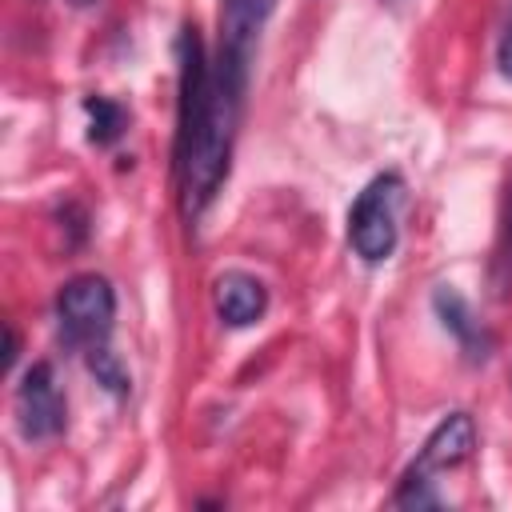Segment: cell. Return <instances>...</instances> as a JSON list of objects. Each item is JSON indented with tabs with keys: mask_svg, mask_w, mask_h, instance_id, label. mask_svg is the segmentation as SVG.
<instances>
[{
	"mask_svg": "<svg viewBox=\"0 0 512 512\" xmlns=\"http://www.w3.org/2000/svg\"><path fill=\"white\" fill-rule=\"evenodd\" d=\"M180 100H176V188L180 212L200 220L228 180V160L236 144V124L248 88V64L216 52L204 60V44L188 24L180 32Z\"/></svg>",
	"mask_w": 512,
	"mask_h": 512,
	"instance_id": "obj_1",
	"label": "cell"
},
{
	"mask_svg": "<svg viewBox=\"0 0 512 512\" xmlns=\"http://www.w3.org/2000/svg\"><path fill=\"white\" fill-rule=\"evenodd\" d=\"M400 204H404V180L396 172H384L368 180L356 204L348 208V244L364 264H380L396 252Z\"/></svg>",
	"mask_w": 512,
	"mask_h": 512,
	"instance_id": "obj_2",
	"label": "cell"
},
{
	"mask_svg": "<svg viewBox=\"0 0 512 512\" xmlns=\"http://www.w3.org/2000/svg\"><path fill=\"white\" fill-rule=\"evenodd\" d=\"M56 320L68 344L76 348H100L116 320V292L104 276L84 272L72 276L56 296Z\"/></svg>",
	"mask_w": 512,
	"mask_h": 512,
	"instance_id": "obj_3",
	"label": "cell"
},
{
	"mask_svg": "<svg viewBox=\"0 0 512 512\" xmlns=\"http://www.w3.org/2000/svg\"><path fill=\"white\" fill-rule=\"evenodd\" d=\"M16 420L28 440H52L64 428V396L52 364H32L16 388Z\"/></svg>",
	"mask_w": 512,
	"mask_h": 512,
	"instance_id": "obj_4",
	"label": "cell"
},
{
	"mask_svg": "<svg viewBox=\"0 0 512 512\" xmlns=\"http://www.w3.org/2000/svg\"><path fill=\"white\" fill-rule=\"evenodd\" d=\"M472 448H476V424H472V416L468 412H452V416H444L428 432V440H424V448H420V456H416V464L408 472L436 480V472H448V468L464 464L472 456Z\"/></svg>",
	"mask_w": 512,
	"mask_h": 512,
	"instance_id": "obj_5",
	"label": "cell"
},
{
	"mask_svg": "<svg viewBox=\"0 0 512 512\" xmlns=\"http://www.w3.org/2000/svg\"><path fill=\"white\" fill-rule=\"evenodd\" d=\"M272 12H276V0H224L220 4V56L236 64H252V52Z\"/></svg>",
	"mask_w": 512,
	"mask_h": 512,
	"instance_id": "obj_6",
	"label": "cell"
},
{
	"mask_svg": "<svg viewBox=\"0 0 512 512\" xmlns=\"http://www.w3.org/2000/svg\"><path fill=\"white\" fill-rule=\"evenodd\" d=\"M212 300H216V312H220L224 324L244 328V324H256L264 316L268 288L256 276H248V272H224V276H216Z\"/></svg>",
	"mask_w": 512,
	"mask_h": 512,
	"instance_id": "obj_7",
	"label": "cell"
},
{
	"mask_svg": "<svg viewBox=\"0 0 512 512\" xmlns=\"http://www.w3.org/2000/svg\"><path fill=\"white\" fill-rule=\"evenodd\" d=\"M432 308H436V316H440V324L460 340V348L468 352V360H488V352H492V336L480 328V320L472 316V308H468V300L456 292V288H436L432 292Z\"/></svg>",
	"mask_w": 512,
	"mask_h": 512,
	"instance_id": "obj_8",
	"label": "cell"
},
{
	"mask_svg": "<svg viewBox=\"0 0 512 512\" xmlns=\"http://www.w3.org/2000/svg\"><path fill=\"white\" fill-rule=\"evenodd\" d=\"M488 280H492L496 296H512V188L504 196V216H500V232H496Z\"/></svg>",
	"mask_w": 512,
	"mask_h": 512,
	"instance_id": "obj_9",
	"label": "cell"
},
{
	"mask_svg": "<svg viewBox=\"0 0 512 512\" xmlns=\"http://www.w3.org/2000/svg\"><path fill=\"white\" fill-rule=\"evenodd\" d=\"M84 112H88V136L92 144H112L120 132H124V108L108 96H88L84 100Z\"/></svg>",
	"mask_w": 512,
	"mask_h": 512,
	"instance_id": "obj_10",
	"label": "cell"
},
{
	"mask_svg": "<svg viewBox=\"0 0 512 512\" xmlns=\"http://www.w3.org/2000/svg\"><path fill=\"white\" fill-rule=\"evenodd\" d=\"M436 480L428 476H416V472H404L400 488H396V504L400 508H436L440 504V492L432 488Z\"/></svg>",
	"mask_w": 512,
	"mask_h": 512,
	"instance_id": "obj_11",
	"label": "cell"
},
{
	"mask_svg": "<svg viewBox=\"0 0 512 512\" xmlns=\"http://www.w3.org/2000/svg\"><path fill=\"white\" fill-rule=\"evenodd\" d=\"M88 364H92V372L100 376V384L108 388V392H128V376H124V368L116 364V356L100 344V348H88Z\"/></svg>",
	"mask_w": 512,
	"mask_h": 512,
	"instance_id": "obj_12",
	"label": "cell"
},
{
	"mask_svg": "<svg viewBox=\"0 0 512 512\" xmlns=\"http://www.w3.org/2000/svg\"><path fill=\"white\" fill-rule=\"evenodd\" d=\"M496 64H500V76L512 80V24L504 28V36H500V44H496Z\"/></svg>",
	"mask_w": 512,
	"mask_h": 512,
	"instance_id": "obj_13",
	"label": "cell"
}]
</instances>
